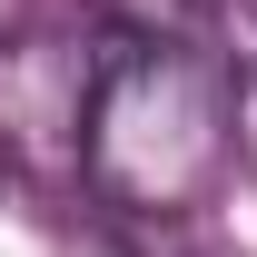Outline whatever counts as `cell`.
I'll list each match as a JSON object with an SVG mask.
<instances>
[{"label":"cell","instance_id":"6da1fadb","mask_svg":"<svg viewBox=\"0 0 257 257\" xmlns=\"http://www.w3.org/2000/svg\"><path fill=\"white\" fill-rule=\"evenodd\" d=\"M237 159V69L208 30H99L89 69V178L119 218H188Z\"/></svg>","mask_w":257,"mask_h":257},{"label":"cell","instance_id":"7a4b0ae2","mask_svg":"<svg viewBox=\"0 0 257 257\" xmlns=\"http://www.w3.org/2000/svg\"><path fill=\"white\" fill-rule=\"evenodd\" d=\"M89 69L99 40L69 30H0V168L10 178H79V139H89Z\"/></svg>","mask_w":257,"mask_h":257},{"label":"cell","instance_id":"3957f363","mask_svg":"<svg viewBox=\"0 0 257 257\" xmlns=\"http://www.w3.org/2000/svg\"><path fill=\"white\" fill-rule=\"evenodd\" d=\"M99 30H208V0H89Z\"/></svg>","mask_w":257,"mask_h":257},{"label":"cell","instance_id":"277c9868","mask_svg":"<svg viewBox=\"0 0 257 257\" xmlns=\"http://www.w3.org/2000/svg\"><path fill=\"white\" fill-rule=\"evenodd\" d=\"M227 69H237V168L257 178V30L247 50H227Z\"/></svg>","mask_w":257,"mask_h":257}]
</instances>
